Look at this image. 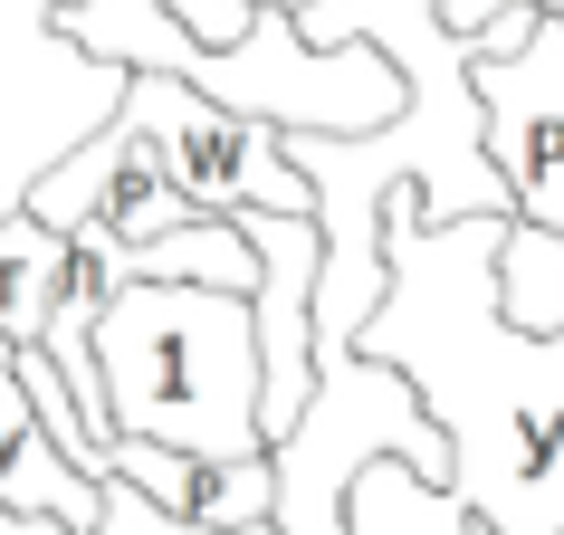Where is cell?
<instances>
[{"label": "cell", "instance_id": "6da1fadb", "mask_svg": "<svg viewBox=\"0 0 564 535\" xmlns=\"http://www.w3.org/2000/svg\"><path fill=\"white\" fill-rule=\"evenodd\" d=\"M507 210L421 230L392 192L383 210V306L364 316V354L412 373L449 430V498L498 535H564V326H517L498 306Z\"/></svg>", "mask_w": 564, "mask_h": 535}, {"label": "cell", "instance_id": "7a4b0ae2", "mask_svg": "<svg viewBox=\"0 0 564 535\" xmlns=\"http://www.w3.org/2000/svg\"><path fill=\"white\" fill-rule=\"evenodd\" d=\"M96 363H106V421L124 440L268 459L259 297L202 277H124L96 316Z\"/></svg>", "mask_w": 564, "mask_h": 535}, {"label": "cell", "instance_id": "3957f363", "mask_svg": "<svg viewBox=\"0 0 564 535\" xmlns=\"http://www.w3.org/2000/svg\"><path fill=\"white\" fill-rule=\"evenodd\" d=\"M124 87L134 67L77 48L48 0H0V220H20L96 124H116Z\"/></svg>", "mask_w": 564, "mask_h": 535}, {"label": "cell", "instance_id": "277c9868", "mask_svg": "<svg viewBox=\"0 0 564 535\" xmlns=\"http://www.w3.org/2000/svg\"><path fill=\"white\" fill-rule=\"evenodd\" d=\"M116 116L163 153V173L202 210H316V182L288 163V134L210 106L192 77H134Z\"/></svg>", "mask_w": 564, "mask_h": 535}, {"label": "cell", "instance_id": "5b68a950", "mask_svg": "<svg viewBox=\"0 0 564 535\" xmlns=\"http://www.w3.org/2000/svg\"><path fill=\"white\" fill-rule=\"evenodd\" d=\"M478 116H488V163L507 173L517 220L564 230V20L545 10L517 48L478 58Z\"/></svg>", "mask_w": 564, "mask_h": 535}, {"label": "cell", "instance_id": "8992f818", "mask_svg": "<svg viewBox=\"0 0 564 535\" xmlns=\"http://www.w3.org/2000/svg\"><path fill=\"white\" fill-rule=\"evenodd\" d=\"M106 478H134L153 506H173V516H202V526H259L278 516V469L268 459H202V449H173V440H124L116 430V459Z\"/></svg>", "mask_w": 564, "mask_h": 535}, {"label": "cell", "instance_id": "52a82bcc", "mask_svg": "<svg viewBox=\"0 0 564 535\" xmlns=\"http://www.w3.org/2000/svg\"><path fill=\"white\" fill-rule=\"evenodd\" d=\"M124 277H202V287H239L259 297V239L249 210H192L153 239H124Z\"/></svg>", "mask_w": 564, "mask_h": 535}, {"label": "cell", "instance_id": "ba28073f", "mask_svg": "<svg viewBox=\"0 0 564 535\" xmlns=\"http://www.w3.org/2000/svg\"><path fill=\"white\" fill-rule=\"evenodd\" d=\"M67 268H77V239L67 230H48L39 210L0 220V335L39 345L48 316H58V297H67Z\"/></svg>", "mask_w": 564, "mask_h": 535}, {"label": "cell", "instance_id": "9c48e42d", "mask_svg": "<svg viewBox=\"0 0 564 535\" xmlns=\"http://www.w3.org/2000/svg\"><path fill=\"white\" fill-rule=\"evenodd\" d=\"M345 526L355 535H469L478 516L449 498V478L412 469V459H373L345 498Z\"/></svg>", "mask_w": 564, "mask_h": 535}, {"label": "cell", "instance_id": "30bf717a", "mask_svg": "<svg viewBox=\"0 0 564 535\" xmlns=\"http://www.w3.org/2000/svg\"><path fill=\"white\" fill-rule=\"evenodd\" d=\"M498 306L517 326H564V230L545 220H517L507 210V239H498Z\"/></svg>", "mask_w": 564, "mask_h": 535}, {"label": "cell", "instance_id": "8fae6325", "mask_svg": "<svg viewBox=\"0 0 564 535\" xmlns=\"http://www.w3.org/2000/svg\"><path fill=\"white\" fill-rule=\"evenodd\" d=\"M106 535H230V526H202V516H173L153 506L134 478H106Z\"/></svg>", "mask_w": 564, "mask_h": 535}, {"label": "cell", "instance_id": "7c38bea8", "mask_svg": "<svg viewBox=\"0 0 564 535\" xmlns=\"http://www.w3.org/2000/svg\"><path fill=\"white\" fill-rule=\"evenodd\" d=\"M20 440H39V402H30V383H20V335H0V459Z\"/></svg>", "mask_w": 564, "mask_h": 535}, {"label": "cell", "instance_id": "4fadbf2b", "mask_svg": "<svg viewBox=\"0 0 564 535\" xmlns=\"http://www.w3.org/2000/svg\"><path fill=\"white\" fill-rule=\"evenodd\" d=\"M498 10H517V0H441V30H449V39H469V48H478Z\"/></svg>", "mask_w": 564, "mask_h": 535}, {"label": "cell", "instance_id": "5bb4252c", "mask_svg": "<svg viewBox=\"0 0 564 535\" xmlns=\"http://www.w3.org/2000/svg\"><path fill=\"white\" fill-rule=\"evenodd\" d=\"M0 535H77V526H58V516H10Z\"/></svg>", "mask_w": 564, "mask_h": 535}, {"label": "cell", "instance_id": "9a60e30c", "mask_svg": "<svg viewBox=\"0 0 564 535\" xmlns=\"http://www.w3.org/2000/svg\"><path fill=\"white\" fill-rule=\"evenodd\" d=\"M239 535H288V526H278V516H259V526H239Z\"/></svg>", "mask_w": 564, "mask_h": 535}, {"label": "cell", "instance_id": "2e32d148", "mask_svg": "<svg viewBox=\"0 0 564 535\" xmlns=\"http://www.w3.org/2000/svg\"><path fill=\"white\" fill-rule=\"evenodd\" d=\"M268 10H306V0H268Z\"/></svg>", "mask_w": 564, "mask_h": 535}, {"label": "cell", "instance_id": "e0dca14e", "mask_svg": "<svg viewBox=\"0 0 564 535\" xmlns=\"http://www.w3.org/2000/svg\"><path fill=\"white\" fill-rule=\"evenodd\" d=\"M555 20H564V10H555Z\"/></svg>", "mask_w": 564, "mask_h": 535}]
</instances>
